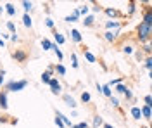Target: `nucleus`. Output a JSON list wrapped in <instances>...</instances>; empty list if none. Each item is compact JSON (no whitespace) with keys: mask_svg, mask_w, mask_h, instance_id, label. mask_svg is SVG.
Listing matches in <instances>:
<instances>
[{"mask_svg":"<svg viewBox=\"0 0 152 128\" xmlns=\"http://www.w3.org/2000/svg\"><path fill=\"white\" fill-rule=\"evenodd\" d=\"M106 28H107V31H118L121 28V23L119 21H107L106 23Z\"/></svg>","mask_w":152,"mask_h":128,"instance_id":"7","label":"nucleus"},{"mask_svg":"<svg viewBox=\"0 0 152 128\" xmlns=\"http://www.w3.org/2000/svg\"><path fill=\"white\" fill-rule=\"evenodd\" d=\"M3 9L7 10V14H9V16H16V7H14L12 3H5V5H3Z\"/></svg>","mask_w":152,"mask_h":128,"instance_id":"18","label":"nucleus"},{"mask_svg":"<svg viewBox=\"0 0 152 128\" xmlns=\"http://www.w3.org/2000/svg\"><path fill=\"white\" fill-rule=\"evenodd\" d=\"M54 36H55V45H62V43L66 42V38H64V35H61V33H55Z\"/></svg>","mask_w":152,"mask_h":128,"instance_id":"23","label":"nucleus"},{"mask_svg":"<svg viewBox=\"0 0 152 128\" xmlns=\"http://www.w3.org/2000/svg\"><path fill=\"white\" fill-rule=\"evenodd\" d=\"M144 52L151 57V54H152V47H151V43H144Z\"/></svg>","mask_w":152,"mask_h":128,"instance_id":"36","label":"nucleus"},{"mask_svg":"<svg viewBox=\"0 0 152 128\" xmlns=\"http://www.w3.org/2000/svg\"><path fill=\"white\" fill-rule=\"evenodd\" d=\"M130 113H132L133 120H140V118H142V111H140V107H137V106H133V107L130 109Z\"/></svg>","mask_w":152,"mask_h":128,"instance_id":"15","label":"nucleus"},{"mask_svg":"<svg viewBox=\"0 0 152 128\" xmlns=\"http://www.w3.org/2000/svg\"><path fill=\"white\" fill-rule=\"evenodd\" d=\"M151 38H152V26L145 24V23H140L138 28H137V40L140 43H149Z\"/></svg>","mask_w":152,"mask_h":128,"instance_id":"1","label":"nucleus"},{"mask_svg":"<svg viewBox=\"0 0 152 128\" xmlns=\"http://www.w3.org/2000/svg\"><path fill=\"white\" fill-rule=\"evenodd\" d=\"M62 101H64V102H66V106H67V107H71V109H74V107L78 106V104H76V101H74L69 94H64V95H62Z\"/></svg>","mask_w":152,"mask_h":128,"instance_id":"6","label":"nucleus"},{"mask_svg":"<svg viewBox=\"0 0 152 128\" xmlns=\"http://www.w3.org/2000/svg\"><path fill=\"white\" fill-rule=\"evenodd\" d=\"M52 76H54V66H48L47 71L42 73V81H43L45 85H48V81L52 80Z\"/></svg>","mask_w":152,"mask_h":128,"instance_id":"5","label":"nucleus"},{"mask_svg":"<svg viewBox=\"0 0 152 128\" xmlns=\"http://www.w3.org/2000/svg\"><path fill=\"white\" fill-rule=\"evenodd\" d=\"M3 76H5V69H0V87L3 83Z\"/></svg>","mask_w":152,"mask_h":128,"instance_id":"42","label":"nucleus"},{"mask_svg":"<svg viewBox=\"0 0 152 128\" xmlns=\"http://www.w3.org/2000/svg\"><path fill=\"white\" fill-rule=\"evenodd\" d=\"M83 54H85V59H87L88 62H95V61H97V57H95L90 50H83Z\"/></svg>","mask_w":152,"mask_h":128,"instance_id":"19","label":"nucleus"},{"mask_svg":"<svg viewBox=\"0 0 152 128\" xmlns=\"http://www.w3.org/2000/svg\"><path fill=\"white\" fill-rule=\"evenodd\" d=\"M3 10H5V9H3V7H2V5H0V14H2V12H3Z\"/></svg>","mask_w":152,"mask_h":128,"instance_id":"50","label":"nucleus"},{"mask_svg":"<svg viewBox=\"0 0 152 128\" xmlns=\"http://www.w3.org/2000/svg\"><path fill=\"white\" fill-rule=\"evenodd\" d=\"M76 127L78 128H88V123H87V121H81V123H78Z\"/></svg>","mask_w":152,"mask_h":128,"instance_id":"44","label":"nucleus"},{"mask_svg":"<svg viewBox=\"0 0 152 128\" xmlns=\"http://www.w3.org/2000/svg\"><path fill=\"white\" fill-rule=\"evenodd\" d=\"M7 121H9V120H7L5 116H0V125H3V123H7Z\"/></svg>","mask_w":152,"mask_h":128,"instance_id":"46","label":"nucleus"},{"mask_svg":"<svg viewBox=\"0 0 152 128\" xmlns=\"http://www.w3.org/2000/svg\"><path fill=\"white\" fill-rule=\"evenodd\" d=\"M22 24H24L26 28H31V26H33V21H31V16H29V14H24V16H22Z\"/></svg>","mask_w":152,"mask_h":128,"instance_id":"17","label":"nucleus"},{"mask_svg":"<svg viewBox=\"0 0 152 128\" xmlns=\"http://www.w3.org/2000/svg\"><path fill=\"white\" fill-rule=\"evenodd\" d=\"M55 125H57V127H61V128H64V123H62V121H61V118H57V116H55Z\"/></svg>","mask_w":152,"mask_h":128,"instance_id":"43","label":"nucleus"},{"mask_svg":"<svg viewBox=\"0 0 152 128\" xmlns=\"http://www.w3.org/2000/svg\"><path fill=\"white\" fill-rule=\"evenodd\" d=\"M42 47H43V50H50L52 49V42L48 38H43L42 40Z\"/></svg>","mask_w":152,"mask_h":128,"instance_id":"24","label":"nucleus"},{"mask_svg":"<svg viewBox=\"0 0 152 128\" xmlns=\"http://www.w3.org/2000/svg\"><path fill=\"white\" fill-rule=\"evenodd\" d=\"M71 128H78V127H76V125H73V127H71Z\"/></svg>","mask_w":152,"mask_h":128,"instance_id":"51","label":"nucleus"},{"mask_svg":"<svg viewBox=\"0 0 152 128\" xmlns=\"http://www.w3.org/2000/svg\"><path fill=\"white\" fill-rule=\"evenodd\" d=\"M135 10H137V3L135 2H128V14L132 16V14H135Z\"/></svg>","mask_w":152,"mask_h":128,"instance_id":"28","label":"nucleus"},{"mask_svg":"<svg viewBox=\"0 0 152 128\" xmlns=\"http://www.w3.org/2000/svg\"><path fill=\"white\" fill-rule=\"evenodd\" d=\"M128 87L126 85H123V83H119V85H116V92L118 94H125V90H126Z\"/></svg>","mask_w":152,"mask_h":128,"instance_id":"35","label":"nucleus"},{"mask_svg":"<svg viewBox=\"0 0 152 128\" xmlns=\"http://www.w3.org/2000/svg\"><path fill=\"white\" fill-rule=\"evenodd\" d=\"M55 116H57V118H61V121L64 123V127H73V123H71V120H69L67 116H64V114H62L61 111H55Z\"/></svg>","mask_w":152,"mask_h":128,"instance_id":"9","label":"nucleus"},{"mask_svg":"<svg viewBox=\"0 0 152 128\" xmlns=\"http://www.w3.org/2000/svg\"><path fill=\"white\" fill-rule=\"evenodd\" d=\"M123 95H125V97H126V101H128V102H133V92H132V90H130V88H126V90H125V94H123Z\"/></svg>","mask_w":152,"mask_h":128,"instance_id":"31","label":"nucleus"},{"mask_svg":"<svg viewBox=\"0 0 152 128\" xmlns=\"http://www.w3.org/2000/svg\"><path fill=\"white\" fill-rule=\"evenodd\" d=\"M100 10H102V7H99V5H97V7H93V12H100Z\"/></svg>","mask_w":152,"mask_h":128,"instance_id":"47","label":"nucleus"},{"mask_svg":"<svg viewBox=\"0 0 152 128\" xmlns=\"http://www.w3.org/2000/svg\"><path fill=\"white\" fill-rule=\"evenodd\" d=\"M144 101H145V106H152V99H151V95H145V97H144Z\"/></svg>","mask_w":152,"mask_h":128,"instance_id":"41","label":"nucleus"},{"mask_svg":"<svg viewBox=\"0 0 152 128\" xmlns=\"http://www.w3.org/2000/svg\"><path fill=\"white\" fill-rule=\"evenodd\" d=\"M90 101H92V95H90L88 92H83V94H81V102H83V104H88Z\"/></svg>","mask_w":152,"mask_h":128,"instance_id":"26","label":"nucleus"},{"mask_svg":"<svg viewBox=\"0 0 152 128\" xmlns=\"http://www.w3.org/2000/svg\"><path fill=\"white\" fill-rule=\"evenodd\" d=\"M10 40H12V42H17V40H19V36H17V33H14V35H10Z\"/></svg>","mask_w":152,"mask_h":128,"instance_id":"45","label":"nucleus"},{"mask_svg":"<svg viewBox=\"0 0 152 128\" xmlns=\"http://www.w3.org/2000/svg\"><path fill=\"white\" fill-rule=\"evenodd\" d=\"M142 23H145V24H151L152 26V9L149 7L145 12H144V19H142Z\"/></svg>","mask_w":152,"mask_h":128,"instance_id":"12","label":"nucleus"},{"mask_svg":"<svg viewBox=\"0 0 152 128\" xmlns=\"http://www.w3.org/2000/svg\"><path fill=\"white\" fill-rule=\"evenodd\" d=\"M111 99V104L114 106V107H119V99L118 97H109Z\"/></svg>","mask_w":152,"mask_h":128,"instance_id":"39","label":"nucleus"},{"mask_svg":"<svg viewBox=\"0 0 152 128\" xmlns=\"http://www.w3.org/2000/svg\"><path fill=\"white\" fill-rule=\"evenodd\" d=\"M140 111H142V118H145L147 121H151V118H152L151 106H144V107H140Z\"/></svg>","mask_w":152,"mask_h":128,"instance_id":"11","label":"nucleus"},{"mask_svg":"<svg viewBox=\"0 0 152 128\" xmlns=\"http://www.w3.org/2000/svg\"><path fill=\"white\" fill-rule=\"evenodd\" d=\"M104 128H114L112 125H109V123H104Z\"/></svg>","mask_w":152,"mask_h":128,"instance_id":"49","label":"nucleus"},{"mask_svg":"<svg viewBox=\"0 0 152 128\" xmlns=\"http://www.w3.org/2000/svg\"><path fill=\"white\" fill-rule=\"evenodd\" d=\"M52 50L55 52V55H57V59L62 62V59H64V54L61 52V49H59V45H55V43H52Z\"/></svg>","mask_w":152,"mask_h":128,"instance_id":"16","label":"nucleus"},{"mask_svg":"<svg viewBox=\"0 0 152 128\" xmlns=\"http://www.w3.org/2000/svg\"><path fill=\"white\" fill-rule=\"evenodd\" d=\"M45 24H47V28H54V26H55V23H54L52 17H47V19H45Z\"/></svg>","mask_w":152,"mask_h":128,"instance_id":"38","label":"nucleus"},{"mask_svg":"<svg viewBox=\"0 0 152 128\" xmlns=\"http://www.w3.org/2000/svg\"><path fill=\"white\" fill-rule=\"evenodd\" d=\"M104 12H106V16H109V17H118V16H119V10H118V9H112V7H106Z\"/></svg>","mask_w":152,"mask_h":128,"instance_id":"13","label":"nucleus"},{"mask_svg":"<svg viewBox=\"0 0 152 128\" xmlns=\"http://www.w3.org/2000/svg\"><path fill=\"white\" fill-rule=\"evenodd\" d=\"M21 5H22V9H24V10H26V14H28V12H31V10H33V3H31V2H26V0H24V2H22V3H21Z\"/></svg>","mask_w":152,"mask_h":128,"instance_id":"25","label":"nucleus"},{"mask_svg":"<svg viewBox=\"0 0 152 128\" xmlns=\"http://www.w3.org/2000/svg\"><path fill=\"white\" fill-rule=\"evenodd\" d=\"M123 78H125V76H119V78H116V80H111V81H109L107 85H109V87H112V85L116 87V85H119V83L123 81Z\"/></svg>","mask_w":152,"mask_h":128,"instance_id":"34","label":"nucleus"},{"mask_svg":"<svg viewBox=\"0 0 152 128\" xmlns=\"http://www.w3.org/2000/svg\"><path fill=\"white\" fill-rule=\"evenodd\" d=\"M118 35H119V29H118V31H106V33H104V38H106L107 42L114 43L116 38H118Z\"/></svg>","mask_w":152,"mask_h":128,"instance_id":"8","label":"nucleus"},{"mask_svg":"<svg viewBox=\"0 0 152 128\" xmlns=\"http://www.w3.org/2000/svg\"><path fill=\"white\" fill-rule=\"evenodd\" d=\"M145 68H147L149 71L152 69V57H147V59H145Z\"/></svg>","mask_w":152,"mask_h":128,"instance_id":"40","label":"nucleus"},{"mask_svg":"<svg viewBox=\"0 0 152 128\" xmlns=\"http://www.w3.org/2000/svg\"><path fill=\"white\" fill-rule=\"evenodd\" d=\"M71 40H73L74 43H80V42H81V33H80L78 29H71Z\"/></svg>","mask_w":152,"mask_h":128,"instance_id":"14","label":"nucleus"},{"mask_svg":"<svg viewBox=\"0 0 152 128\" xmlns=\"http://www.w3.org/2000/svg\"><path fill=\"white\" fill-rule=\"evenodd\" d=\"M71 61H73V62H71V64H73V68H74V69H78V68H80V62H78V57H76V54H74V52L71 54Z\"/></svg>","mask_w":152,"mask_h":128,"instance_id":"29","label":"nucleus"},{"mask_svg":"<svg viewBox=\"0 0 152 128\" xmlns=\"http://www.w3.org/2000/svg\"><path fill=\"white\" fill-rule=\"evenodd\" d=\"M9 107V104H7V92L3 90V92H0V109H7Z\"/></svg>","mask_w":152,"mask_h":128,"instance_id":"10","label":"nucleus"},{"mask_svg":"<svg viewBox=\"0 0 152 128\" xmlns=\"http://www.w3.org/2000/svg\"><path fill=\"white\" fill-rule=\"evenodd\" d=\"M123 52H125V54H128V55H130V54H133V45H125V47H123Z\"/></svg>","mask_w":152,"mask_h":128,"instance_id":"37","label":"nucleus"},{"mask_svg":"<svg viewBox=\"0 0 152 128\" xmlns=\"http://www.w3.org/2000/svg\"><path fill=\"white\" fill-rule=\"evenodd\" d=\"M106 97H112V90H111V87L109 85H102V90H100Z\"/></svg>","mask_w":152,"mask_h":128,"instance_id":"21","label":"nucleus"},{"mask_svg":"<svg viewBox=\"0 0 152 128\" xmlns=\"http://www.w3.org/2000/svg\"><path fill=\"white\" fill-rule=\"evenodd\" d=\"M12 57L16 59V62H26V59H28V52L22 50V49H16V50L12 52Z\"/></svg>","mask_w":152,"mask_h":128,"instance_id":"3","label":"nucleus"},{"mask_svg":"<svg viewBox=\"0 0 152 128\" xmlns=\"http://www.w3.org/2000/svg\"><path fill=\"white\" fill-rule=\"evenodd\" d=\"M54 71H57V73L61 75V76H64V75H66V68H64L62 64H57V66L54 68Z\"/></svg>","mask_w":152,"mask_h":128,"instance_id":"30","label":"nucleus"},{"mask_svg":"<svg viewBox=\"0 0 152 128\" xmlns=\"http://www.w3.org/2000/svg\"><path fill=\"white\" fill-rule=\"evenodd\" d=\"M81 23H83L85 26H93V23H95V17H93V16H87V17H85Z\"/></svg>","mask_w":152,"mask_h":128,"instance_id":"20","label":"nucleus"},{"mask_svg":"<svg viewBox=\"0 0 152 128\" xmlns=\"http://www.w3.org/2000/svg\"><path fill=\"white\" fill-rule=\"evenodd\" d=\"M48 87H50V92H52L54 95H59L61 90H62V87H61V83L57 81V78H52V80L48 81Z\"/></svg>","mask_w":152,"mask_h":128,"instance_id":"4","label":"nucleus"},{"mask_svg":"<svg viewBox=\"0 0 152 128\" xmlns=\"http://www.w3.org/2000/svg\"><path fill=\"white\" fill-rule=\"evenodd\" d=\"M102 123H104V121H102V118H100L99 114H97V116L93 118V121H92V125H93V128H99L100 125H102Z\"/></svg>","mask_w":152,"mask_h":128,"instance_id":"27","label":"nucleus"},{"mask_svg":"<svg viewBox=\"0 0 152 128\" xmlns=\"http://www.w3.org/2000/svg\"><path fill=\"white\" fill-rule=\"evenodd\" d=\"M64 21H66V23H78V21H80V16H74V14L66 16V17H64Z\"/></svg>","mask_w":152,"mask_h":128,"instance_id":"22","label":"nucleus"},{"mask_svg":"<svg viewBox=\"0 0 152 128\" xmlns=\"http://www.w3.org/2000/svg\"><path fill=\"white\" fill-rule=\"evenodd\" d=\"M26 85H28L26 80H17V81L12 80V81H9L5 85V92H21V90L26 88Z\"/></svg>","mask_w":152,"mask_h":128,"instance_id":"2","label":"nucleus"},{"mask_svg":"<svg viewBox=\"0 0 152 128\" xmlns=\"http://www.w3.org/2000/svg\"><path fill=\"white\" fill-rule=\"evenodd\" d=\"M78 12H80V16H87V14L90 12V7H87V5H81V7L78 9Z\"/></svg>","mask_w":152,"mask_h":128,"instance_id":"32","label":"nucleus"},{"mask_svg":"<svg viewBox=\"0 0 152 128\" xmlns=\"http://www.w3.org/2000/svg\"><path fill=\"white\" fill-rule=\"evenodd\" d=\"M0 47H5V42H3V38H0Z\"/></svg>","mask_w":152,"mask_h":128,"instance_id":"48","label":"nucleus"},{"mask_svg":"<svg viewBox=\"0 0 152 128\" xmlns=\"http://www.w3.org/2000/svg\"><path fill=\"white\" fill-rule=\"evenodd\" d=\"M7 29L10 31V35H14V33L17 31V29H16V24H14L12 21H7Z\"/></svg>","mask_w":152,"mask_h":128,"instance_id":"33","label":"nucleus"}]
</instances>
